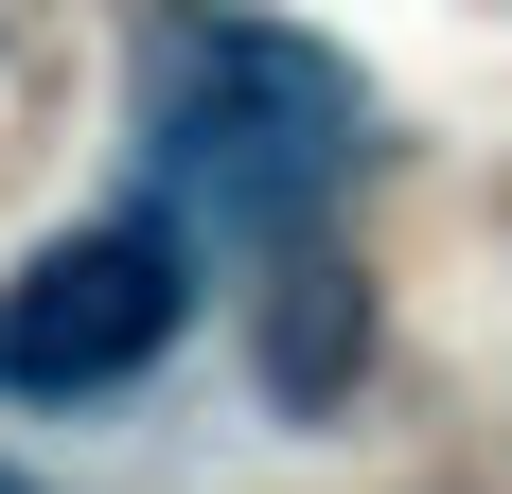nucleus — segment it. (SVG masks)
<instances>
[{"instance_id":"obj_1","label":"nucleus","mask_w":512,"mask_h":494,"mask_svg":"<svg viewBox=\"0 0 512 494\" xmlns=\"http://www.w3.org/2000/svg\"><path fill=\"white\" fill-rule=\"evenodd\" d=\"M124 142H142V177H159L177 230L283 247V230L371 159V89H354L318 36H283V18L142 0V18H124Z\"/></svg>"},{"instance_id":"obj_2","label":"nucleus","mask_w":512,"mask_h":494,"mask_svg":"<svg viewBox=\"0 0 512 494\" xmlns=\"http://www.w3.org/2000/svg\"><path fill=\"white\" fill-rule=\"evenodd\" d=\"M195 318V265L177 230H71L0 283V406H71V389H124L142 353H177Z\"/></svg>"},{"instance_id":"obj_3","label":"nucleus","mask_w":512,"mask_h":494,"mask_svg":"<svg viewBox=\"0 0 512 494\" xmlns=\"http://www.w3.org/2000/svg\"><path fill=\"white\" fill-rule=\"evenodd\" d=\"M265 371H283V389H336V371H354V283H336V265H318V283L283 300V336H265Z\"/></svg>"},{"instance_id":"obj_4","label":"nucleus","mask_w":512,"mask_h":494,"mask_svg":"<svg viewBox=\"0 0 512 494\" xmlns=\"http://www.w3.org/2000/svg\"><path fill=\"white\" fill-rule=\"evenodd\" d=\"M0 494H36V477H18V459H0Z\"/></svg>"}]
</instances>
